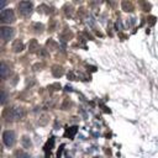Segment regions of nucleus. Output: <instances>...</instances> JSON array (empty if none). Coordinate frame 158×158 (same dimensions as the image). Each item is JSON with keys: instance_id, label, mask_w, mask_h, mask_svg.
<instances>
[{"instance_id": "obj_1", "label": "nucleus", "mask_w": 158, "mask_h": 158, "mask_svg": "<svg viewBox=\"0 0 158 158\" xmlns=\"http://www.w3.org/2000/svg\"><path fill=\"white\" fill-rule=\"evenodd\" d=\"M4 116L8 121H14V120H19L24 116V110L20 109V108H9L5 110L4 113Z\"/></svg>"}, {"instance_id": "obj_2", "label": "nucleus", "mask_w": 158, "mask_h": 158, "mask_svg": "<svg viewBox=\"0 0 158 158\" xmlns=\"http://www.w3.org/2000/svg\"><path fill=\"white\" fill-rule=\"evenodd\" d=\"M2 21L5 24H11L15 21V14L11 9H4L2 11Z\"/></svg>"}, {"instance_id": "obj_3", "label": "nucleus", "mask_w": 158, "mask_h": 158, "mask_svg": "<svg viewBox=\"0 0 158 158\" xmlns=\"http://www.w3.org/2000/svg\"><path fill=\"white\" fill-rule=\"evenodd\" d=\"M19 11L22 16H29L32 13V4L30 2H21L19 4Z\"/></svg>"}, {"instance_id": "obj_4", "label": "nucleus", "mask_w": 158, "mask_h": 158, "mask_svg": "<svg viewBox=\"0 0 158 158\" xmlns=\"http://www.w3.org/2000/svg\"><path fill=\"white\" fill-rule=\"evenodd\" d=\"M3 141H4L5 146H8V147L14 146V143L16 141L15 140V132L14 131H5L3 133Z\"/></svg>"}, {"instance_id": "obj_5", "label": "nucleus", "mask_w": 158, "mask_h": 158, "mask_svg": "<svg viewBox=\"0 0 158 158\" xmlns=\"http://www.w3.org/2000/svg\"><path fill=\"white\" fill-rule=\"evenodd\" d=\"M14 34H15V31H14L13 27H6V26H5V27H2V38H3L5 42L10 41V40L13 38Z\"/></svg>"}, {"instance_id": "obj_6", "label": "nucleus", "mask_w": 158, "mask_h": 158, "mask_svg": "<svg viewBox=\"0 0 158 158\" xmlns=\"http://www.w3.org/2000/svg\"><path fill=\"white\" fill-rule=\"evenodd\" d=\"M13 49H14V52H16V53L22 52V51H24V43H22V41H21V40L14 41V43H13Z\"/></svg>"}, {"instance_id": "obj_7", "label": "nucleus", "mask_w": 158, "mask_h": 158, "mask_svg": "<svg viewBox=\"0 0 158 158\" xmlns=\"http://www.w3.org/2000/svg\"><path fill=\"white\" fill-rule=\"evenodd\" d=\"M52 74H53L56 78H59V77H62V75L64 74V70H63V68H62L61 65H53V68H52Z\"/></svg>"}, {"instance_id": "obj_8", "label": "nucleus", "mask_w": 158, "mask_h": 158, "mask_svg": "<svg viewBox=\"0 0 158 158\" xmlns=\"http://www.w3.org/2000/svg\"><path fill=\"white\" fill-rule=\"evenodd\" d=\"M121 6H122V10L126 11V13L133 11V5H132V3L128 2V0H124L122 4H121Z\"/></svg>"}, {"instance_id": "obj_9", "label": "nucleus", "mask_w": 158, "mask_h": 158, "mask_svg": "<svg viewBox=\"0 0 158 158\" xmlns=\"http://www.w3.org/2000/svg\"><path fill=\"white\" fill-rule=\"evenodd\" d=\"M9 67L5 64V63H2L0 65V74H2V78H6L9 75Z\"/></svg>"}, {"instance_id": "obj_10", "label": "nucleus", "mask_w": 158, "mask_h": 158, "mask_svg": "<svg viewBox=\"0 0 158 158\" xmlns=\"http://www.w3.org/2000/svg\"><path fill=\"white\" fill-rule=\"evenodd\" d=\"M21 143H22V147H24V148H30V147L32 146V143H31V140H30L27 136L22 137V140H21Z\"/></svg>"}, {"instance_id": "obj_11", "label": "nucleus", "mask_w": 158, "mask_h": 158, "mask_svg": "<svg viewBox=\"0 0 158 158\" xmlns=\"http://www.w3.org/2000/svg\"><path fill=\"white\" fill-rule=\"evenodd\" d=\"M77 131H78V127L77 126H73V127H69L68 130H67V132H65V135L68 136V137H74V135L77 133Z\"/></svg>"}, {"instance_id": "obj_12", "label": "nucleus", "mask_w": 158, "mask_h": 158, "mask_svg": "<svg viewBox=\"0 0 158 158\" xmlns=\"http://www.w3.org/2000/svg\"><path fill=\"white\" fill-rule=\"evenodd\" d=\"M32 29H34L37 34H40V32H42V31H43L45 26H43L42 24H34V25H32Z\"/></svg>"}, {"instance_id": "obj_13", "label": "nucleus", "mask_w": 158, "mask_h": 158, "mask_svg": "<svg viewBox=\"0 0 158 158\" xmlns=\"http://www.w3.org/2000/svg\"><path fill=\"white\" fill-rule=\"evenodd\" d=\"M73 6H70V5H65L64 6V13H65V15L67 16H72L73 15Z\"/></svg>"}, {"instance_id": "obj_14", "label": "nucleus", "mask_w": 158, "mask_h": 158, "mask_svg": "<svg viewBox=\"0 0 158 158\" xmlns=\"http://www.w3.org/2000/svg\"><path fill=\"white\" fill-rule=\"evenodd\" d=\"M36 49H38V43H37V41H36V40H32V41L30 42V51L35 52Z\"/></svg>"}, {"instance_id": "obj_15", "label": "nucleus", "mask_w": 158, "mask_h": 158, "mask_svg": "<svg viewBox=\"0 0 158 158\" xmlns=\"http://www.w3.org/2000/svg\"><path fill=\"white\" fill-rule=\"evenodd\" d=\"M6 101V93L5 92H2V97H0V103L2 104H5Z\"/></svg>"}, {"instance_id": "obj_16", "label": "nucleus", "mask_w": 158, "mask_h": 158, "mask_svg": "<svg viewBox=\"0 0 158 158\" xmlns=\"http://www.w3.org/2000/svg\"><path fill=\"white\" fill-rule=\"evenodd\" d=\"M5 4H6V2H5V0H2V2H0V8H2V9H4Z\"/></svg>"}]
</instances>
